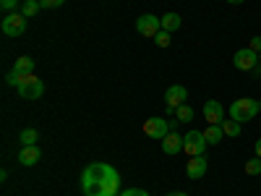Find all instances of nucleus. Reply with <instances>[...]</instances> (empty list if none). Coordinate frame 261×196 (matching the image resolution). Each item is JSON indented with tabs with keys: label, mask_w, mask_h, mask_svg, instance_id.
<instances>
[{
	"label": "nucleus",
	"mask_w": 261,
	"mask_h": 196,
	"mask_svg": "<svg viewBox=\"0 0 261 196\" xmlns=\"http://www.w3.org/2000/svg\"><path fill=\"white\" fill-rule=\"evenodd\" d=\"M84 196H118L120 193V173L107 162H89L79 178Z\"/></svg>",
	"instance_id": "f257e3e1"
},
{
	"label": "nucleus",
	"mask_w": 261,
	"mask_h": 196,
	"mask_svg": "<svg viewBox=\"0 0 261 196\" xmlns=\"http://www.w3.org/2000/svg\"><path fill=\"white\" fill-rule=\"evenodd\" d=\"M261 113V102L251 100V97H241V100H235L230 105V118L238 120V123H248L253 120L256 115Z\"/></svg>",
	"instance_id": "f03ea898"
},
{
	"label": "nucleus",
	"mask_w": 261,
	"mask_h": 196,
	"mask_svg": "<svg viewBox=\"0 0 261 196\" xmlns=\"http://www.w3.org/2000/svg\"><path fill=\"white\" fill-rule=\"evenodd\" d=\"M183 152L188 157H201L206 152V139L201 131H188V134L183 136Z\"/></svg>",
	"instance_id": "7ed1b4c3"
},
{
	"label": "nucleus",
	"mask_w": 261,
	"mask_h": 196,
	"mask_svg": "<svg viewBox=\"0 0 261 196\" xmlns=\"http://www.w3.org/2000/svg\"><path fill=\"white\" fill-rule=\"evenodd\" d=\"M141 131H144V136H149V139H157V141H162L167 134H170V123L165 120V118H160V115H154V118H149V120H144V126H141Z\"/></svg>",
	"instance_id": "20e7f679"
},
{
	"label": "nucleus",
	"mask_w": 261,
	"mask_h": 196,
	"mask_svg": "<svg viewBox=\"0 0 261 196\" xmlns=\"http://www.w3.org/2000/svg\"><path fill=\"white\" fill-rule=\"evenodd\" d=\"M27 32V16L21 11H13L8 16H3V34L6 37H21Z\"/></svg>",
	"instance_id": "39448f33"
},
{
	"label": "nucleus",
	"mask_w": 261,
	"mask_h": 196,
	"mask_svg": "<svg viewBox=\"0 0 261 196\" xmlns=\"http://www.w3.org/2000/svg\"><path fill=\"white\" fill-rule=\"evenodd\" d=\"M136 29H139L141 37H151V39H154L160 34V29H162V18L160 16H151V13H141L136 18Z\"/></svg>",
	"instance_id": "423d86ee"
},
{
	"label": "nucleus",
	"mask_w": 261,
	"mask_h": 196,
	"mask_svg": "<svg viewBox=\"0 0 261 196\" xmlns=\"http://www.w3.org/2000/svg\"><path fill=\"white\" fill-rule=\"evenodd\" d=\"M188 100V89L183 84H172L170 89L165 92V107H167V113H175L180 105H186Z\"/></svg>",
	"instance_id": "0eeeda50"
},
{
	"label": "nucleus",
	"mask_w": 261,
	"mask_h": 196,
	"mask_svg": "<svg viewBox=\"0 0 261 196\" xmlns=\"http://www.w3.org/2000/svg\"><path fill=\"white\" fill-rule=\"evenodd\" d=\"M232 65L238 71H253L258 65V53H253L251 47H241L232 55Z\"/></svg>",
	"instance_id": "6e6552de"
},
{
	"label": "nucleus",
	"mask_w": 261,
	"mask_h": 196,
	"mask_svg": "<svg viewBox=\"0 0 261 196\" xmlns=\"http://www.w3.org/2000/svg\"><path fill=\"white\" fill-rule=\"evenodd\" d=\"M206 167H209L206 155H201V157H191V160L186 162V176H188L191 181H199V178H204Z\"/></svg>",
	"instance_id": "1a4fd4ad"
},
{
	"label": "nucleus",
	"mask_w": 261,
	"mask_h": 196,
	"mask_svg": "<svg viewBox=\"0 0 261 196\" xmlns=\"http://www.w3.org/2000/svg\"><path fill=\"white\" fill-rule=\"evenodd\" d=\"M18 94L24 97V100H39L42 94H45V84H42V79H32V81H27V84H21L18 86Z\"/></svg>",
	"instance_id": "9d476101"
},
{
	"label": "nucleus",
	"mask_w": 261,
	"mask_h": 196,
	"mask_svg": "<svg viewBox=\"0 0 261 196\" xmlns=\"http://www.w3.org/2000/svg\"><path fill=\"white\" fill-rule=\"evenodd\" d=\"M204 120H206L209 126H220V123L225 120V110H222V105L217 102V100H209V102L204 105Z\"/></svg>",
	"instance_id": "9b49d317"
},
{
	"label": "nucleus",
	"mask_w": 261,
	"mask_h": 196,
	"mask_svg": "<svg viewBox=\"0 0 261 196\" xmlns=\"http://www.w3.org/2000/svg\"><path fill=\"white\" fill-rule=\"evenodd\" d=\"M162 152L165 155H178V152H183V136H178L175 131H170L162 139Z\"/></svg>",
	"instance_id": "f8f14e48"
},
{
	"label": "nucleus",
	"mask_w": 261,
	"mask_h": 196,
	"mask_svg": "<svg viewBox=\"0 0 261 196\" xmlns=\"http://www.w3.org/2000/svg\"><path fill=\"white\" fill-rule=\"evenodd\" d=\"M39 157H42V152H39V146H37V144H34V146H21V152H18V162L24 165V167L37 165V162H39Z\"/></svg>",
	"instance_id": "ddd939ff"
},
{
	"label": "nucleus",
	"mask_w": 261,
	"mask_h": 196,
	"mask_svg": "<svg viewBox=\"0 0 261 196\" xmlns=\"http://www.w3.org/2000/svg\"><path fill=\"white\" fill-rule=\"evenodd\" d=\"M204 139H206V144H220L222 139H225V131H222V126H206L204 131Z\"/></svg>",
	"instance_id": "4468645a"
},
{
	"label": "nucleus",
	"mask_w": 261,
	"mask_h": 196,
	"mask_svg": "<svg viewBox=\"0 0 261 196\" xmlns=\"http://www.w3.org/2000/svg\"><path fill=\"white\" fill-rule=\"evenodd\" d=\"M180 24H183V18H180V13H165L162 16V29L165 32H175V29H180Z\"/></svg>",
	"instance_id": "2eb2a0df"
},
{
	"label": "nucleus",
	"mask_w": 261,
	"mask_h": 196,
	"mask_svg": "<svg viewBox=\"0 0 261 196\" xmlns=\"http://www.w3.org/2000/svg\"><path fill=\"white\" fill-rule=\"evenodd\" d=\"M13 71H16V74H34V58H29V55H21V58H16Z\"/></svg>",
	"instance_id": "dca6fc26"
},
{
	"label": "nucleus",
	"mask_w": 261,
	"mask_h": 196,
	"mask_svg": "<svg viewBox=\"0 0 261 196\" xmlns=\"http://www.w3.org/2000/svg\"><path fill=\"white\" fill-rule=\"evenodd\" d=\"M21 146H34L39 141V134H37V128H24L21 131V136H18Z\"/></svg>",
	"instance_id": "f3484780"
},
{
	"label": "nucleus",
	"mask_w": 261,
	"mask_h": 196,
	"mask_svg": "<svg viewBox=\"0 0 261 196\" xmlns=\"http://www.w3.org/2000/svg\"><path fill=\"white\" fill-rule=\"evenodd\" d=\"M220 126H222V131H225V136H232V139H235V136H241V126H243V123H238V120L230 118V120H222Z\"/></svg>",
	"instance_id": "a211bd4d"
},
{
	"label": "nucleus",
	"mask_w": 261,
	"mask_h": 196,
	"mask_svg": "<svg viewBox=\"0 0 261 196\" xmlns=\"http://www.w3.org/2000/svg\"><path fill=\"white\" fill-rule=\"evenodd\" d=\"M39 8H42V3H39V0H24V6H21L18 11L24 13L27 18H29V16H37V13H39Z\"/></svg>",
	"instance_id": "6ab92c4d"
},
{
	"label": "nucleus",
	"mask_w": 261,
	"mask_h": 196,
	"mask_svg": "<svg viewBox=\"0 0 261 196\" xmlns=\"http://www.w3.org/2000/svg\"><path fill=\"white\" fill-rule=\"evenodd\" d=\"M175 115H178V120H180V123H191L196 113H193V107H191V105H180L178 110H175Z\"/></svg>",
	"instance_id": "aec40b11"
},
{
	"label": "nucleus",
	"mask_w": 261,
	"mask_h": 196,
	"mask_svg": "<svg viewBox=\"0 0 261 196\" xmlns=\"http://www.w3.org/2000/svg\"><path fill=\"white\" fill-rule=\"evenodd\" d=\"M170 42H172V34L165 32V29H160V34L154 37V45L157 47H170Z\"/></svg>",
	"instance_id": "412c9836"
},
{
	"label": "nucleus",
	"mask_w": 261,
	"mask_h": 196,
	"mask_svg": "<svg viewBox=\"0 0 261 196\" xmlns=\"http://www.w3.org/2000/svg\"><path fill=\"white\" fill-rule=\"evenodd\" d=\"M246 173H248V176H258V173H261V157L248 160L246 162Z\"/></svg>",
	"instance_id": "4be33fe9"
},
{
	"label": "nucleus",
	"mask_w": 261,
	"mask_h": 196,
	"mask_svg": "<svg viewBox=\"0 0 261 196\" xmlns=\"http://www.w3.org/2000/svg\"><path fill=\"white\" fill-rule=\"evenodd\" d=\"M0 8L6 13H13V11H18V0H0Z\"/></svg>",
	"instance_id": "5701e85b"
},
{
	"label": "nucleus",
	"mask_w": 261,
	"mask_h": 196,
	"mask_svg": "<svg viewBox=\"0 0 261 196\" xmlns=\"http://www.w3.org/2000/svg\"><path fill=\"white\" fill-rule=\"evenodd\" d=\"M118 196H151V193L144 191V188H125V191H120Z\"/></svg>",
	"instance_id": "b1692460"
},
{
	"label": "nucleus",
	"mask_w": 261,
	"mask_h": 196,
	"mask_svg": "<svg viewBox=\"0 0 261 196\" xmlns=\"http://www.w3.org/2000/svg\"><path fill=\"white\" fill-rule=\"evenodd\" d=\"M39 3H42V8H60L65 0H39Z\"/></svg>",
	"instance_id": "393cba45"
},
{
	"label": "nucleus",
	"mask_w": 261,
	"mask_h": 196,
	"mask_svg": "<svg viewBox=\"0 0 261 196\" xmlns=\"http://www.w3.org/2000/svg\"><path fill=\"white\" fill-rule=\"evenodd\" d=\"M253 53H261V37H251V45H248Z\"/></svg>",
	"instance_id": "a878e982"
},
{
	"label": "nucleus",
	"mask_w": 261,
	"mask_h": 196,
	"mask_svg": "<svg viewBox=\"0 0 261 196\" xmlns=\"http://www.w3.org/2000/svg\"><path fill=\"white\" fill-rule=\"evenodd\" d=\"M165 196H188V193H183V191H170V193H165Z\"/></svg>",
	"instance_id": "bb28decb"
},
{
	"label": "nucleus",
	"mask_w": 261,
	"mask_h": 196,
	"mask_svg": "<svg viewBox=\"0 0 261 196\" xmlns=\"http://www.w3.org/2000/svg\"><path fill=\"white\" fill-rule=\"evenodd\" d=\"M256 157H261V139L256 141Z\"/></svg>",
	"instance_id": "cd10ccee"
},
{
	"label": "nucleus",
	"mask_w": 261,
	"mask_h": 196,
	"mask_svg": "<svg viewBox=\"0 0 261 196\" xmlns=\"http://www.w3.org/2000/svg\"><path fill=\"white\" fill-rule=\"evenodd\" d=\"M230 6H241V3H246V0H227Z\"/></svg>",
	"instance_id": "c85d7f7f"
},
{
	"label": "nucleus",
	"mask_w": 261,
	"mask_h": 196,
	"mask_svg": "<svg viewBox=\"0 0 261 196\" xmlns=\"http://www.w3.org/2000/svg\"><path fill=\"white\" fill-rule=\"evenodd\" d=\"M258 63H261V53H258Z\"/></svg>",
	"instance_id": "c756f323"
}]
</instances>
